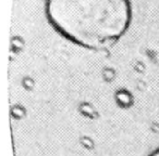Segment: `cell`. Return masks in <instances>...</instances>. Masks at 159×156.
<instances>
[{
	"label": "cell",
	"mask_w": 159,
	"mask_h": 156,
	"mask_svg": "<svg viewBox=\"0 0 159 156\" xmlns=\"http://www.w3.org/2000/svg\"><path fill=\"white\" fill-rule=\"evenodd\" d=\"M45 12L62 37L91 50L116 44L132 21L130 0H46Z\"/></svg>",
	"instance_id": "6da1fadb"
},
{
	"label": "cell",
	"mask_w": 159,
	"mask_h": 156,
	"mask_svg": "<svg viewBox=\"0 0 159 156\" xmlns=\"http://www.w3.org/2000/svg\"><path fill=\"white\" fill-rule=\"evenodd\" d=\"M148 156H159V147H158V149L155 150V151L152 152V153H150Z\"/></svg>",
	"instance_id": "7a4b0ae2"
}]
</instances>
